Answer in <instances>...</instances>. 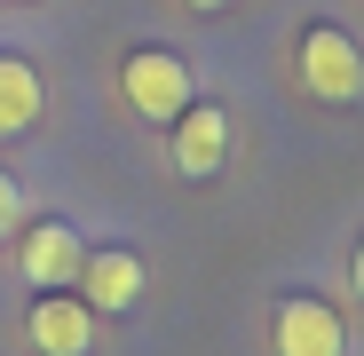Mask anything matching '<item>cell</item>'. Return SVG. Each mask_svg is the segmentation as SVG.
<instances>
[{
  "mask_svg": "<svg viewBox=\"0 0 364 356\" xmlns=\"http://www.w3.org/2000/svg\"><path fill=\"white\" fill-rule=\"evenodd\" d=\"M80 261H87V246H80V230H72V222H32V230H24L16 269H24L32 293H72Z\"/></svg>",
  "mask_w": 364,
  "mask_h": 356,
  "instance_id": "cell-5",
  "label": "cell"
},
{
  "mask_svg": "<svg viewBox=\"0 0 364 356\" xmlns=\"http://www.w3.org/2000/svg\"><path fill=\"white\" fill-rule=\"evenodd\" d=\"M348 285H356V301H364V237H356V254H348Z\"/></svg>",
  "mask_w": 364,
  "mask_h": 356,
  "instance_id": "cell-10",
  "label": "cell"
},
{
  "mask_svg": "<svg viewBox=\"0 0 364 356\" xmlns=\"http://www.w3.org/2000/svg\"><path fill=\"white\" fill-rule=\"evenodd\" d=\"M166 135H174V174H191V183L222 174V158H230V111L222 103H191Z\"/></svg>",
  "mask_w": 364,
  "mask_h": 356,
  "instance_id": "cell-7",
  "label": "cell"
},
{
  "mask_svg": "<svg viewBox=\"0 0 364 356\" xmlns=\"http://www.w3.org/2000/svg\"><path fill=\"white\" fill-rule=\"evenodd\" d=\"M16 230H24V183L0 174V237H16Z\"/></svg>",
  "mask_w": 364,
  "mask_h": 356,
  "instance_id": "cell-9",
  "label": "cell"
},
{
  "mask_svg": "<svg viewBox=\"0 0 364 356\" xmlns=\"http://www.w3.org/2000/svg\"><path fill=\"white\" fill-rule=\"evenodd\" d=\"M191 9H206V16H214V9H230V0H191Z\"/></svg>",
  "mask_w": 364,
  "mask_h": 356,
  "instance_id": "cell-11",
  "label": "cell"
},
{
  "mask_svg": "<svg viewBox=\"0 0 364 356\" xmlns=\"http://www.w3.org/2000/svg\"><path fill=\"white\" fill-rule=\"evenodd\" d=\"M269 348L277 356H348V325H341L333 301H317V293H285L269 309Z\"/></svg>",
  "mask_w": 364,
  "mask_h": 356,
  "instance_id": "cell-3",
  "label": "cell"
},
{
  "mask_svg": "<svg viewBox=\"0 0 364 356\" xmlns=\"http://www.w3.org/2000/svg\"><path fill=\"white\" fill-rule=\"evenodd\" d=\"M24 340L40 356H87L95 348V309L80 301V293H40L32 317H24Z\"/></svg>",
  "mask_w": 364,
  "mask_h": 356,
  "instance_id": "cell-6",
  "label": "cell"
},
{
  "mask_svg": "<svg viewBox=\"0 0 364 356\" xmlns=\"http://www.w3.org/2000/svg\"><path fill=\"white\" fill-rule=\"evenodd\" d=\"M119 95H127V111L151 119V127H174V119L198 103L191 64H182L174 48H127V64H119Z\"/></svg>",
  "mask_w": 364,
  "mask_h": 356,
  "instance_id": "cell-1",
  "label": "cell"
},
{
  "mask_svg": "<svg viewBox=\"0 0 364 356\" xmlns=\"http://www.w3.org/2000/svg\"><path fill=\"white\" fill-rule=\"evenodd\" d=\"M143 254H127V246H103V254H87L80 261V277H72V293L95 309V317H127L135 301H143Z\"/></svg>",
  "mask_w": 364,
  "mask_h": 356,
  "instance_id": "cell-4",
  "label": "cell"
},
{
  "mask_svg": "<svg viewBox=\"0 0 364 356\" xmlns=\"http://www.w3.org/2000/svg\"><path fill=\"white\" fill-rule=\"evenodd\" d=\"M40 111H48V87H40V64L16 48H0V135H24L40 127Z\"/></svg>",
  "mask_w": 364,
  "mask_h": 356,
  "instance_id": "cell-8",
  "label": "cell"
},
{
  "mask_svg": "<svg viewBox=\"0 0 364 356\" xmlns=\"http://www.w3.org/2000/svg\"><path fill=\"white\" fill-rule=\"evenodd\" d=\"M293 64H301V87H309L317 103H356L364 95V48L341 24H309L301 48H293Z\"/></svg>",
  "mask_w": 364,
  "mask_h": 356,
  "instance_id": "cell-2",
  "label": "cell"
}]
</instances>
